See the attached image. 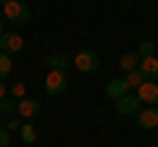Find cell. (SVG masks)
<instances>
[{
    "label": "cell",
    "mask_w": 158,
    "mask_h": 147,
    "mask_svg": "<svg viewBox=\"0 0 158 147\" xmlns=\"http://www.w3.org/2000/svg\"><path fill=\"white\" fill-rule=\"evenodd\" d=\"M29 16H32V8L24 3V0H8L3 6V18L13 24H27Z\"/></svg>",
    "instance_id": "obj_1"
},
{
    "label": "cell",
    "mask_w": 158,
    "mask_h": 147,
    "mask_svg": "<svg viewBox=\"0 0 158 147\" xmlns=\"http://www.w3.org/2000/svg\"><path fill=\"white\" fill-rule=\"evenodd\" d=\"M71 66L79 68L82 74H92L100 68V55H98L95 50H79L77 55L71 58Z\"/></svg>",
    "instance_id": "obj_2"
},
{
    "label": "cell",
    "mask_w": 158,
    "mask_h": 147,
    "mask_svg": "<svg viewBox=\"0 0 158 147\" xmlns=\"http://www.w3.org/2000/svg\"><path fill=\"white\" fill-rule=\"evenodd\" d=\"M66 89H69V76H66V71H56V68H50L48 76H45V92H48L50 97H58V95H63Z\"/></svg>",
    "instance_id": "obj_3"
},
{
    "label": "cell",
    "mask_w": 158,
    "mask_h": 147,
    "mask_svg": "<svg viewBox=\"0 0 158 147\" xmlns=\"http://www.w3.org/2000/svg\"><path fill=\"white\" fill-rule=\"evenodd\" d=\"M137 126L145 129V131L158 129V105H148L145 110H140L137 113Z\"/></svg>",
    "instance_id": "obj_4"
},
{
    "label": "cell",
    "mask_w": 158,
    "mask_h": 147,
    "mask_svg": "<svg viewBox=\"0 0 158 147\" xmlns=\"http://www.w3.org/2000/svg\"><path fill=\"white\" fill-rule=\"evenodd\" d=\"M137 97H140V102H145V105H158V81L145 79L137 87Z\"/></svg>",
    "instance_id": "obj_5"
},
{
    "label": "cell",
    "mask_w": 158,
    "mask_h": 147,
    "mask_svg": "<svg viewBox=\"0 0 158 147\" xmlns=\"http://www.w3.org/2000/svg\"><path fill=\"white\" fill-rule=\"evenodd\" d=\"M140 97L137 95H124L121 100H116V113L118 116H135V113H140Z\"/></svg>",
    "instance_id": "obj_6"
},
{
    "label": "cell",
    "mask_w": 158,
    "mask_h": 147,
    "mask_svg": "<svg viewBox=\"0 0 158 147\" xmlns=\"http://www.w3.org/2000/svg\"><path fill=\"white\" fill-rule=\"evenodd\" d=\"M21 47H24V40L16 32H6L0 37V53H6V55H13V53H19Z\"/></svg>",
    "instance_id": "obj_7"
},
{
    "label": "cell",
    "mask_w": 158,
    "mask_h": 147,
    "mask_svg": "<svg viewBox=\"0 0 158 147\" xmlns=\"http://www.w3.org/2000/svg\"><path fill=\"white\" fill-rule=\"evenodd\" d=\"M40 110H42V108H40V102L34 100V97H21L19 105H16V113L21 116V118H37Z\"/></svg>",
    "instance_id": "obj_8"
},
{
    "label": "cell",
    "mask_w": 158,
    "mask_h": 147,
    "mask_svg": "<svg viewBox=\"0 0 158 147\" xmlns=\"http://www.w3.org/2000/svg\"><path fill=\"white\" fill-rule=\"evenodd\" d=\"M140 71H142V76H145V79L158 81V58H156V55L142 58V61H140Z\"/></svg>",
    "instance_id": "obj_9"
},
{
    "label": "cell",
    "mask_w": 158,
    "mask_h": 147,
    "mask_svg": "<svg viewBox=\"0 0 158 147\" xmlns=\"http://www.w3.org/2000/svg\"><path fill=\"white\" fill-rule=\"evenodd\" d=\"M127 89H129V87H127L124 76H121V79H111V81L106 84V95L111 97V100H121V97L127 95Z\"/></svg>",
    "instance_id": "obj_10"
},
{
    "label": "cell",
    "mask_w": 158,
    "mask_h": 147,
    "mask_svg": "<svg viewBox=\"0 0 158 147\" xmlns=\"http://www.w3.org/2000/svg\"><path fill=\"white\" fill-rule=\"evenodd\" d=\"M140 61L142 58L137 55V50H132V53H121V55H118V68H121V71H135V68H140Z\"/></svg>",
    "instance_id": "obj_11"
},
{
    "label": "cell",
    "mask_w": 158,
    "mask_h": 147,
    "mask_svg": "<svg viewBox=\"0 0 158 147\" xmlns=\"http://www.w3.org/2000/svg\"><path fill=\"white\" fill-rule=\"evenodd\" d=\"M45 66L48 68H56V71H66L71 66V58L69 55H48L45 58Z\"/></svg>",
    "instance_id": "obj_12"
},
{
    "label": "cell",
    "mask_w": 158,
    "mask_h": 147,
    "mask_svg": "<svg viewBox=\"0 0 158 147\" xmlns=\"http://www.w3.org/2000/svg\"><path fill=\"white\" fill-rule=\"evenodd\" d=\"M124 81H127V87H129V89H132V87L137 89V87L145 81V76H142L140 68H135V71H127V74H124Z\"/></svg>",
    "instance_id": "obj_13"
},
{
    "label": "cell",
    "mask_w": 158,
    "mask_h": 147,
    "mask_svg": "<svg viewBox=\"0 0 158 147\" xmlns=\"http://www.w3.org/2000/svg\"><path fill=\"white\" fill-rule=\"evenodd\" d=\"M13 71V63H11V55H6V53H0V81L8 79Z\"/></svg>",
    "instance_id": "obj_14"
},
{
    "label": "cell",
    "mask_w": 158,
    "mask_h": 147,
    "mask_svg": "<svg viewBox=\"0 0 158 147\" xmlns=\"http://www.w3.org/2000/svg\"><path fill=\"white\" fill-rule=\"evenodd\" d=\"M8 92H11L13 100H21V97H27V84H24V81H13V84L8 87Z\"/></svg>",
    "instance_id": "obj_15"
},
{
    "label": "cell",
    "mask_w": 158,
    "mask_h": 147,
    "mask_svg": "<svg viewBox=\"0 0 158 147\" xmlns=\"http://www.w3.org/2000/svg\"><path fill=\"white\" fill-rule=\"evenodd\" d=\"M19 131H21V139L27 142V145H32V142L37 139V131H34L32 124H21V129H19Z\"/></svg>",
    "instance_id": "obj_16"
},
{
    "label": "cell",
    "mask_w": 158,
    "mask_h": 147,
    "mask_svg": "<svg viewBox=\"0 0 158 147\" xmlns=\"http://www.w3.org/2000/svg\"><path fill=\"white\" fill-rule=\"evenodd\" d=\"M16 105H19V100H13V97H3L0 100V113H16Z\"/></svg>",
    "instance_id": "obj_17"
},
{
    "label": "cell",
    "mask_w": 158,
    "mask_h": 147,
    "mask_svg": "<svg viewBox=\"0 0 158 147\" xmlns=\"http://www.w3.org/2000/svg\"><path fill=\"white\" fill-rule=\"evenodd\" d=\"M153 53H156V45H153L150 40H142L140 45H137V55L140 58H148V55H153Z\"/></svg>",
    "instance_id": "obj_18"
},
{
    "label": "cell",
    "mask_w": 158,
    "mask_h": 147,
    "mask_svg": "<svg viewBox=\"0 0 158 147\" xmlns=\"http://www.w3.org/2000/svg\"><path fill=\"white\" fill-rule=\"evenodd\" d=\"M8 145H11V131L0 129V147H8Z\"/></svg>",
    "instance_id": "obj_19"
},
{
    "label": "cell",
    "mask_w": 158,
    "mask_h": 147,
    "mask_svg": "<svg viewBox=\"0 0 158 147\" xmlns=\"http://www.w3.org/2000/svg\"><path fill=\"white\" fill-rule=\"evenodd\" d=\"M21 124H24V121H19V118L8 121V131H16V129H21Z\"/></svg>",
    "instance_id": "obj_20"
},
{
    "label": "cell",
    "mask_w": 158,
    "mask_h": 147,
    "mask_svg": "<svg viewBox=\"0 0 158 147\" xmlns=\"http://www.w3.org/2000/svg\"><path fill=\"white\" fill-rule=\"evenodd\" d=\"M6 92H8V87L3 84V81H0V100H3V97H6Z\"/></svg>",
    "instance_id": "obj_21"
},
{
    "label": "cell",
    "mask_w": 158,
    "mask_h": 147,
    "mask_svg": "<svg viewBox=\"0 0 158 147\" xmlns=\"http://www.w3.org/2000/svg\"><path fill=\"white\" fill-rule=\"evenodd\" d=\"M3 34H6V29H3V18H0V37H3Z\"/></svg>",
    "instance_id": "obj_22"
},
{
    "label": "cell",
    "mask_w": 158,
    "mask_h": 147,
    "mask_svg": "<svg viewBox=\"0 0 158 147\" xmlns=\"http://www.w3.org/2000/svg\"><path fill=\"white\" fill-rule=\"evenodd\" d=\"M6 3H8V0H0V6H6Z\"/></svg>",
    "instance_id": "obj_23"
}]
</instances>
